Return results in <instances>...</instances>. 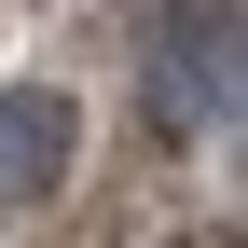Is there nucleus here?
I'll use <instances>...</instances> for the list:
<instances>
[{"label": "nucleus", "mask_w": 248, "mask_h": 248, "mask_svg": "<svg viewBox=\"0 0 248 248\" xmlns=\"http://www.w3.org/2000/svg\"><path fill=\"white\" fill-rule=\"evenodd\" d=\"M193 248H207V234H193Z\"/></svg>", "instance_id": "obj_3"}, {"label": "nucleus", "mask_w": 248, "mask_h": 248, "mask_svg": "<svg viewBox=\"0 0 248 248\" xmlns=\"http://www.w3.org/2000/svg\"><path fill=\"white\" fill-rule=\"evenodd\" d=\"M152 124L179 152L234 124V0H166L152 14Z\"/></svg>", "instance_id": "obj_1"}, {"label": "nucleus", "mask_w": 248, "mask_h": 248, "mask_svg": "<svg viewBox=\"0 0 248 248\" xmlns=\"http://www.w3.org/2000/svg\"><path fill=\"white\" fill-rule=\"evenodd\" d=\"M69 152H83V110L55 97V83H14V97H0V207H55Z\"/></svg>", "instance_id": "obj_2"}]
</instances>
